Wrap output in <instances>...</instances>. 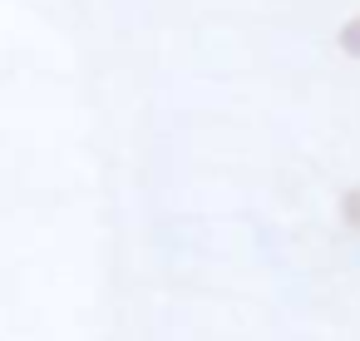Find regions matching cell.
<instances>
[{
  "label": "cell",
  "instance_id": "obj_1",
  "mask_svg": "<svg viewBox=\"0 0 360 341\" xmlns=\"http://www.w3.org/2000/svg\"><path fill=\"white\" fill-rule=\"evenodd\" d=\"M340 223H345V228H355V232H360V183H355V188H345V193H340Z\"/></svg>",
  "mask_w": 360,
  "mask_h": 341
},
{
  "label": "cell",
  "instance_id": "obj_2",
  "mask_svg": "<svg viewBox=\"0 0 360 341\" xmlns=\"http://www.w3.org/2000/svg\"><path fill=\"white\" fill-rule=\"evenodd\" d=\"M335 45L350 55V60H360V16H350L345 25H340V35H335Z\"/></svg>",
  "mask_w": 360,
  "mask_h": 341
}]
</instances>
